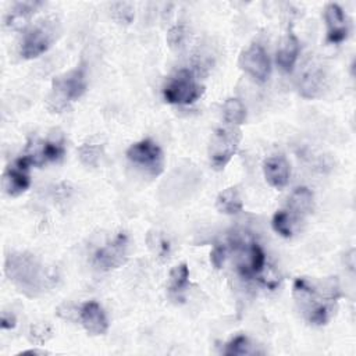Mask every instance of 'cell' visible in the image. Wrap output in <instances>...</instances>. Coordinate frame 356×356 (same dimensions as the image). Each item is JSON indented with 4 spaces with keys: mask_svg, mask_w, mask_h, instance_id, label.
<instances>
[{
    "mask_svg": "<svg viewBox=\"0 0 356 356\" xmlns=\"http://www.w3.org/2000/svg\"><path fill=\"white\" fill-rule=\"evenodd\" d=\"M4 271L8 280L28 296L39 295L49 280L40 261L31 253H10Z\"/></svg>",
    "mask_w": 356,
    "mask_h": 356,
    "instance_id": "obj_1",
    "label": "cell"
},
{
    "mask_svg": "<svg viewBox=\"0 0 356 356\" xmlns=\"http://www.w3.org/2000/svg\"><path fill=\"white\" fill-rule=\"evenodd\" d=\"M292 292L296 302L305 310L307 320L316 325H323L328 321L332 313V303L339 296L338 286L323 295L306 278H296Z\"/></svg>",
    "mask_w": 356,
    "mask_h": 356,
    "instance_id": "obj_2",
    "label": "cell"
},
{
    "mask_svg": "<svg viewBox=\"0 0 356 356\" xmlns=\"http://www.w3.org/2000/svg\"><path fill=\"white\" fill-rule=\"evenodd\" d=\"M242 139L238 127H220L214 131L209 145V160L214 170H222L236 153Z\"/></svg>",
    "mask_w": 356,
    "mask_h": 356,
    "instance_id": "obj_3",
    "label": "cell"
},
{
    "mask_svg": "<svg viewBox=\"0 0 356 356\" xmlns=\"http://www.w3.org/2000/svg\"><path fill=\"white\" fill-rule=\"evenodd\" d=\"M204 92L192 71L179 70L163 89L164 100L170 104H192Z\"/></svg>",
    "mask_w": 356,
    "mask_h": 356,
    "instance_id": "obj_4",
    "label": "cell"
},
{
    "mask_svg": "<svg viewBox=\"0 0 356 356\" xmlns=\"http://www.w3.org/2000/svg\"><path fill=\"white\" fill-rule=\"evenodd\" d=\"M86 89V78L85 70L82 67H76L53 81V97L51 103L56 104V108L64 107L68 102L76 100L82 96Z\"/></svg>",
    "mask_w": 356,
    "mask_h": 356,
    "instance_id": "obj_5",
    "label": "cell"
},
{
    "mask_svg": "<svg viewBox=\"0 0 356 356\" xmlns=\"http://www.w3.org/2000/svg\"><path fill=\"white\" fill-rule=\"evenodd\" d=\"M57 35V21L46 19L32 26L24 36L21 43V56L26 60L36 58L43 54L54 42Z\"/></svg>",
    "mask_w": 356,
    "mask_h": 356,
    "instance_id": "obj_6",
    "label": "cell"
},
{
    "mask_svg": "<svg viewBox=\"0 0 356 356\" xmlns=\"http://www.w3.org/2000/svg\"><path fill=\"white\" fill-rule=\"evenodd\" d=\"M127 157L136 165H140L152 175L161 174L164 168L163 150L150 139L132 143L127 150Z\"/></svg>",
    "mask_w": 356,
    "mask_h": 356,
    "instance_id": "obj_7",
    "label": "cell"
},
{
    "mask_svg": "<svg viewBox=\"0 0 356 356\" xmlns=\"http://www.w3.org/2000/svg\"><path fill=\"white\" fill-rule=\"evenodd\" d=\"M241 68L257 82H266L270 76L271 63L267 51L259 43L250 44L239 56Z\"/></svg>",
    "mask_w": 356,
    "mask_h": 356,
    "instance_id": "obj_8",
    "label": "cell"
},
{
    "mask_svg": "<svg viewBox=\"0 0 356 356\" xmlns=\"http://www.w3.org/2000/svg\"><path fill=\"white\" fill-rule=\"evenodd\" d=\"M128 250V236L124 232H120L113 241L107 242L104 246L97 249L95 253V264L100 270H111L122 266L127 261Z\"/></svg>",
    "mask_w": 356,
    "mask_h": 356,
    "instance_id": "obj_9",
    "label": "cell"
},
{
    "mask_svg": "<svg viewBox=\"0 0 356 356\" xmlns=\"http://www.w3.org/2000/svg\"><path fill=\"white\" fill-rule=\"evenodd\" d=\"M31 163L25 156L18 157L13 164H10L3 174V189L10 196H18L24 193L29 185L31 178L28 170Z\"/></svg>",
    "mask_w": 356,
    "mask_h": 356,
    "instance_id": "obj_10",
    "label": "cell"
},
{
    "mask_svg": "<svg viewBox=\"0 0 356 356\" xmlns=\"http://www.w3.org/2000/svg\"><path fill=\"white\" fill-rule=\"evenodd\" d=\"M324 19L327 25V40L330 43H341L348 38L350 31L349 19L337 3H328L325 6Z\"/></svg>",
    "mask_w": 356,
    "mask_h": 356,
    "instance_id": "obj_11",
    "label": "cell"
},
{
    "mask_svg": "<svg viewBox=\"0 0 356 356\" xmlns=\"http://www.w3.org/2000/svg\"><path fill=\"white\" fill-rule=\"evenodd\" d=\"M79 320L90 335H103L108 328L106 313L95 300H89L82 305L79 309Z\"/></svg>",
    "mask_w": 356,
    "mask_h": 356,
    "instance_id": "obj_12",
    "label": "cell"
},
{
    "mask_svg": "<svg viewBox=\"0 0 356 356\" xmlns=\"http://www.w3.org/2000/svg\"><path fill=\"white\" fill-rule=\"evenodd\" d=\"M263 172L268 185L275 189H282L289 181L291 167L284 156H271L264 161Z\"/></svg>",
    "mask_w": 356,
    "mask_h": 356,
    "instance_id": "obj_13",
    "label": "cell"
},
{
    "mask_svg": "<svg viewBox=\"0 0 356 356\" xmlns=\"http://www.w3.org/2000/svg\"><path fill=\"white\" fill-rule=\"evenodd\" d=\"M298 56H299V40L295 36V33L289 31L281 40V44L277 50V56H275L277 65L284 72H291L295 67Z\"/></svg>",
    "mask_w": 356,
    "mask_h": 356,
    "instance_id": "obj_14",
    "label": "cell"
},
{
    "mask_svg": "<svg viewBox=\"0 0 356 356\" xmlns=\"http://www.w3.org/2000/svg\"><path fill=\"white\" fill-rule=\"evenodd\" d=\"M266 266V254L259 243L250 242L246 250V257L238 264L239 274L242 277H253L256 274H260Z\"/></svg>",
    "mask_w": 356,
    "mask_h": 356,
    "instance_id": "obj_15",
    "label": "cell"
},
{
    "mask_svg": "<svg viewBox=\"0 0 356 356\" xmlns=\"http://www.w3.org/2000/svg\"><path fill=\"white\" fill-rule=\"evenodd\" d=\"M42 3L39 1H18L15 3L11 10L7 13L4 24L11 28V29H18L22 28L24 25L28 24L31 17L35 14L36 8Z\"/></svg>",
    "mask_w": 356,
    "mask_h": 356,
    "instance_id": "obj_16",
    "label": "cell"
},
{
    "mask_svg": "<svg viewBox=\"0 0 356 356\" xmlns=\"http://www.w3.org/2000/svg\"><path fill=\"white\" fill-rule=\"evenodd\" d=\"M324 86V74L318 65H310L300 78L299 92L303 97L313 99L317 97Z\"/></svg>",
    "mask_w": 356,
    "mask_h": 356,
    "instance_id": "obj_17",
    "label": "cell"
},
{
    "mask_svg": "<svg viewBox=\"0 0 356 356\" xmlns=\"http://www.w3.org/2000/svg\"><path fill=\"white\" fill-rule=\"evenodd\" d=\"M288 207L292 217H303L305 214H309L313 210V193L306 186L296 188L289 197Z\"/></svg>",
    "mask_w": 356,
    "mask_h": 356,
    "instance_id": "obj_18",
    "label": "cell"
},
{
    "mask_svg": "<svg viewBox=\"0 0 356 356\" xmlns=\"http://www.w3.org/2000/svg\"><path fill=\"white\" fill-rule=\"evenodd\" d=\"M242 197L239 195V191L234 186L224 189L218 193L216 199V207L220 213L224 214H236L242 210Z\"/></svg>",
    "mask_w": 356,
    "mask_h": 356,
    "instance_id": "obj_19",
    "label": "cell"
},
{
    "mask_svg": "<svg viewBox=\"0 0 356 356\" xmlns=\"http://www.w3.org/2000/svg\"><path fill=\"white\" fill-rule=\"evenodd\" d=\"M222 114H224L225 122L234 127L243 124L246 120V108L243 103L236 97H231L225 100L222 106Z\"/></svg>",
    "mask_w": 356,
    "mask_h": 356,
    "instance_id": "obj_20",
    "label": "cell"
},
{
    "mask_svg": "<svg viewBox=\"0 0 356 356\" xmlns=\"http://www.w3.org/2000/svg\"><path fill=\"white\" fill-rule=\"evenodd\" d=\"M271 225L273 229L284 238H291L293 234V217L288 210H277L273 216Z\"/></svg>",
    "mask_w": 356,
    "mask_h": 356,
    "instance_id": "obj_21",
    "label": "cell"
},
{
    "mask_svg": "<svg viewBox=\"0 0 356 356\" xmlns=\"http://www.w3.org/2000/svg\"><path fill=\"white\" fill-rule=\"evenodd\" d=\"M189 282V268L186 263H181L171 268L170 271V291L179 293Z\"/></svg>",
    "mask_w": 356,
    "mask_h": 356,
    "instance_id": "obj_22",
    "label": "cell"
},
{
    "mask_svg": "<svg viewBox=\"0 0 356 356\" xmlns=\"http://www.w3.org/2000/svg\"><path fill=\"white\" fill-rule=\"evenodd\" d=\"M250 342L249 338L245 335H236L234 337L224 349V355L227 356H242V355H250L252 349H250Z\"/></svg>",
    "mask_w": 356,
    "mask_h": 356,
    "instance_id": "obj_23",
    "label": "cell"
},
{
    "mask_svg": "<svg viewBox=\"0 0 356 356\" xmlns=\"http://www.w3.org/2000/svg\"><path fill=\"white\" fill-rule=\"evenodd\" d=\"M100 150H102V146H99V143L86 142L79 147L78 152H79V157L83 164L96 165L99 156H100Z\"/></svg>",
    "mask_w": 356,
    "mask_h": 356,
    "instance_id": "obj_24",
    "label": "cell"
},
{
    "mask_svg": "<svg viewBox=\"0 0 356 356\" xmlns=\"http://www.w3.org/2000/svg\"><path fill=\"white\" fill-rule=\"evenodd\" d=\"M188 36V32H186V28L184 25H174L168 33H167V43L170 44L171 49H179L185 39Z\"/></svg>",
    "mask_w": 356,
    "mask_h": 356,
    "instance_id": "obj_25",
    "label": "cell"
},
{
    "mask_svg": "<svg viewBox=\"0 0 356 356\" xmlns=\"http://www.w3.org/2000/svg\"><path fill=\"white\" fill-rule=\"evenodd\" d=\"M114 8V15L118 22H125L129 24L134 18V8L129 3H117L113 6Z\"/></svg>",
    "mask_w": 356,
    "mask_h": 356,
    "instance_id": "obj_26",
    "label": "cell"
},
{
    "mask_svg": "<svg viewBox=\"0 0 356 356\" xmlns=\"http://www.w3.org/2000/svg\"><path fill=\"white\" fill-rule=\"evenodd\" d=\"M227 256V246L225 245H216L210 252V261L216 268H221Z\"/></svg>",
    "mask_w": 356,
    "mask_h": 356,
    "instance_id": "obj_27",
    "label": "cell"
},
{
    "mask_svg": "<svg viewBox=\"0 0 356 356\" xmlns=\"http://www.w3.org/2000/svg\"><path fill=\"white\" fill-rule=\"evenodd\" d=\"M50 334H51V331H50V328H47L46 324L44 325L38 324V325L31 327V341H33V342L42 343L50 337Z\"/></svg>",
    "mask_w": 356,
    "mask_h": 356,
    "instance_id": "obj_28",
    "label": "cell"
},
{
    "mask_svg": "<svg viewBox=\"0 0 356 356\" xmlns=\"http://www.w3.org/2000/svg\"><path fill=\"white\" fill-rule=\"evenodd\" d=\"M15 323H17V320H15V316L13 313H6V312L1 313V323H0V325H1L3 330L14 328Z\"/></svg>",
    "mask_w": 356,
    "mask_h": 356,
    "instance_id": "obj_29",
    "label": "cell"
}]
</instances>
